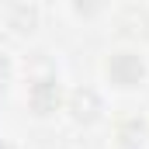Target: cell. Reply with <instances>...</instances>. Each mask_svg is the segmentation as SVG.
<instances>
[{
	"mask_svg": "<svg viewBox=\"0 0 149 149\" xmlns=\"http://www.w3.org/2000/svg\"><path fill=\"white\" fill-rule=\"evenodd\" d=\"M118 139H121L125 149H139L146 142V125H142L139 118H132V121H125V125L118 128Z\"/></svg>",
	"mask_w": 149,
	"mask_h": 149,
	"instance_id": "obj_4",
	"label": "cell"
},
{
	"mask_svg": "<svg viewBox=\"0 0 149 149\" xmlns=\"http://www.w3.org/2000/svg\"><path fill=\"white\" fill-rule=\"evenodd\" d=\"M108 73L121 87H135L142 80V59L135 52H114L111 59H108Z\"/></svg>",
	"mask_w": 149,
	"mask_h": 149,
	"instance_id": "obj_1",
	"label": "cell"
},
{
	"mask_svg": "<svg viewBox=\"0 0 149 149\" xmlns=\"http://www.w3.org/2000/svg\"><path fill=\"white\" fill-rule=\"evenodd\" d=\"M7 76H10V63H7V56H0V87L7 83Z\"/></svg>",
	"mask_w": 149,
	"mask_h": 149,
	"instance_id": "obj_5",
	"label": "cell"
},
{
	"mask_svg": "<svg viewBox=\"0 0 149 149\" xmlns=\"http://www.w3.org/2000/svg\"><path fill=\"white\" fill-rule=\"evenodd\" d=\"M0 149H10V146H7V142H0Z\"/></svg>",
	"mask_w": 149,
	"mask_h": 149,
	"instance_id": "obj_6",
	"label": "cell"
},
{
	"mask_svg": "<svg viewBox=\"0 0 149 149\" xmlns=\"http://www.w3.org/2000/svg\"><path fill=\"white\" fill-rule=\"evenodd\" d=\"M31 108L42 114H49V111H56L59 108V101H63V90H59V83L56 80H38L35 87H31Z\"/></svg>",
	"mask_w": 149,
	"mask_h": 149,
	"instance_id": "obj_3",
	"label": "cell"
},
{
	"mask_svg": "<svg viewBox=\"0 0 149 149\" xmlns=\"http://www.w3.org/2000/svg\"><path fill=\"white\" fill-rule=\"evenodd\" d=\"M70 111H73L76 121H94L97 111H101V97H97V90H90V87H80L70 94Z\"/></svg>",
	"mask_w": 149,
	"mask_h": 149,
	"instance_id": "obj_2",
	"label": "cell"
}]
</instances>
